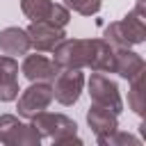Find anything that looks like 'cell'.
<instances>
[{
  "label": "cell",
  "instance_id": "obj_1",
  "mask_svg": "<svg viewBox=\"0 0 146 146\" xmlns=\"http://www.w3.org/2000/svg\"><path fill=\"white\" fill-rule=\"evenodd\" d=\"M146 36V23H144V0L137 2V7L119 23L107 25L105 41L112 48H128L132 43H141Z\"/></svg>",
  "mask_w": 146,
  "mask_h": 146
},
{
  "label": "cell",
  "instance_id": "obj_2",
  "mask_svg": "<svg viewBox=\"0 0 146 146\" xmlns=\"http://www.w3.org/2000/svg\"><path fill=\"white\" fill-rule=\"evenodd\" d=\"M32 125L39 130V135L50 137L57 144H66V141H80L75 137L78 125L75 121H71L64 114H50V112H39L32 116Z\"/></svg>",
  "mask_w": 146,
  "mask_h": 146
},
{
  "label": "cell",
  "instance_id": "obj_3",
  "mask_svg": "<svg viewBox=\"0 0 146 146\" xmlns=\"http://www.w3.org/2000/svg\"><path fill=\"white\" fill-rule=\"evenodd\" d=\"M91 39H62L52 52H55V62L59 64V68H82L89 66L91 62Z\"/></svg>",
  "mask_w": 146,
  "mask_h": 146
},
{
  "label": "cell",
  "instance_id": "obj_4",
  "mask_svg": "<svg viewBox=\"0 0 146 146\" xmlns=\"http://www.w3.org/2000/svg\"><path fill=\"white\" fill-rule=\"evenodd\" d=\"M89 96L96 105H103L107 110H112L114 114H119L123 110V103H121V96H119V89L116 84L103 75V73H94L91 80H89Z\"/></svg>",
  "mask_w": 146,
  "mask_h": 146
},
{
  "label": "cell",
  "instance_id": "obj_5",
  "mask_svg": "<svg viewBox=\"0 0 146 146\" xmlns=\"http://www.w3.org/2000/svg\"><path fill=\"white\" fill-rule=\"evenodd\" d=\"M82 84H84V75L80 73V68H64L55 78L52 98H57L62 105H73L80 98Z\"/></svg>",
  "mask_w": 146,
  "mask_h": 146
},
{
  "label": "cell",
  "instance_id": "obj_6",
  "mask_svg": "<svg viewBox=\"0 0 146 146\" xmlns=\"http://www.w3.org/2000/svg\"><path fill=\"white\" fill-rule=\"evenodd\" d=\"M52 100V87L48 82H36L32 87H27L23 91V96L18 98V114L32 119L34 114L43 112Z\"/></svg>",
  "mask_w": 146,
  "mask_h": 146
},
{
  "label": "cell",
  "instance_id": "obj_7",
  "mask_svg": "<svg viewBox=\"0 0 146 146\" xmlns=\"http://www.w3.org/2000/svg\"><path fill=\"white\" fill-rule=\"evenodd\" d=\"M41 135L34 125L21 123L16 116H0V141L5 144H39Z\"/></svg>",
  "mask_w": 146,
  "mask_h": 146
},
{
  "label": "cell",
  "instance_id": "obj_8",
  "mask_svg": "<svg viewBox=\"0 0 146 146\" xmlns=\"http://www.w3.org/2000/svg\"><path fill=\"white\" fill-rule=\"evenodd\" d=\"M30 36V48L41 50H52L62 39H64V30L48 23V21H32V25L25 30Z\"/></svg>",
  "mask_w": 146,
  "mask_h": 146
},
{
  "label": "cell",
  "instance_id": "obj_9",
  "mask_svg": "<svg viewBox=\"0 0 146 146\" xmlns=\"http://www.w3.org/2000/svg\"><path fill=\"white\" fill-rule=\"evenodd\" d=\"M59 64L55 59H48L46 55H27L23 62V73L32 82H52L59 73Z\"/></svg>",
  "mask_w": 146,
  "mask_h": 146
},
{
  "label": "cell",
  "instance_id": "obj_10",
  "mask_svg": "<svg viewBox=\"0 0 146 146\" xmlns=\"http://www.w3.org/2000/svg\"><path fill=\"white\" fill-rule=\"evenodd\" d=\"M18 64L9 57L2 55L0 57V100H14L18 96Z\"/></svg>",
  "mask_w": 146,
  "mask_h": 146
},
{
  "label": "cell",
  "instance_id": "obj_11",
  "mask_svg": "<svg viewBox=\"0 0 146 146\" xmlns=\"http://www.w3.org/2000/svg\"><path fill=\"white\" fill-rule=\"evenodd\" d=\"M141 71H144V59L137 52H130L128 48H114V73L132 80Z\"/></svg>",
  "mask_w": 146,
  "mask_h": 146
},
{
  "label": "cell",
  "instance_id": "obj_12",
  "mask_svg": "<svg viewBox=\"0 0 146 146\" xmlns=\"http://www.w3.org/2000/svg\"><path fill=\"white\" fill-rule=\"evenodd\" d=\"M0 50L5 55H25L30 50V36L21 27H7L0 32Z\"/></svg>",
  "mask_w": 146,
  "mask_h": 146
},
{
  "label": "cell",
  "instance_id": "obj_13",
  "mask_svg": "<svg viewBox=\"0 0 146 146\" xmlns=\"http://www.w3.org/2000/svg\"><path fill=\"white\" fill-rule=\"evenodd\" d=\"M87 121H89V125L94 128V132L98 135V139L105 137V135H110V132H114V130L119 128V123H116V114H114L112 110L103 107V105H96V103H94V107L89 110Z\"/></svg>",
  "mask_w": 146,
  "mask_h": 146
},
{
  "label": "cell",
  "instance_id": "obj_14",
  "mask_svg": "<svg viewBox=\"0 0 146 146\" xmlns=\"http://www.w3.org/2000/svg\"><path fill=\"white\" fill-rule=\"evenodd\" d=\"M91 62L89 68L94 71H114V48L105 39H91Z\"/></svg>",
  "mask_w": 146,
  "mask_h": 146
},
{
  "label": "cell",
  "instance_id": "obj_15",
  "mask_svg": "<svg viewBox=\"0 0 146 146\" xmlns=\"http://www.w3.org/2000/svg\"><path fill=\"white\" fill-rule=\"evenodd\" d=\"M52 2L50 0H21V9L30 21H46Z\"/></svg>",
  "mask_w": 146,
  "mask_h": 146
},
{
  "label": "cell",
  "instance_id": "obj_16",
  "mask_svg": "<svg viewBox=\"0 0 146 146\" xmlns=\"http://www.w3.org/2000/svg\"><path fill=\"white\" fill-rule=\"evenodd\" d=\"M128 103L137 114L144 112V105H146V98H144V71L132 78V87L128 91Z\"/></svg>",
  "mask_w": 146,
  "mask_h": 146
},
{
  "label": "cell",
  "instance_id": "obj_17",
  "mask_svg": "<svg viewBox=\"0 0 146 146\" xmlns=\"http://www.w3.org/2000/svg\"><path fill=\"white\" fill-rule=\"evenodd\" d=\"M68 18H71L68 9H66V7H62V5H55V2H52L50 11H48V16H46V21H48V23H52V25H57V27H64V25L68 23Z\"/></svg>",
  "mask_w": 146,
  "mask_h": 146
},
{
  "label": "cell",
  "instance_id": "obj_18",
  "mask_svg": "<svg viewBox=\"0 0 146 146\" xmlns=\"http://www.w3.org/2000/svg\"><path fill=\"white\" fill-rule=\"evenodd\" d=\"M73 11L82 14V16H91L100 11V0H78L73 5Z\"/></svg>",
  "mask_w": 146,
  "mask_h": 146
},
{
  "label": "cell",
  "instance_id": "obj_19",
  "mask_svg": "<svg viewBox=\"0 0 146 146\" xmlns=\"http://www.w3.org/2000/svg\"><path fill=\"white\" fill-rule=\"evenodd\" d=\"M75 2H78V0H66V5H68V7H73Z\"/></svg>",
  "mask_w": 146,
  "mask_h": 146
}]
</instances>
